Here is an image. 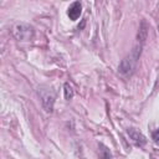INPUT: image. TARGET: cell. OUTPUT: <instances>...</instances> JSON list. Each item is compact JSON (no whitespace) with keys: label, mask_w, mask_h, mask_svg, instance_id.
Wrapping results in <instances>:
<instances>
[{"label":"cell","mask_w":159,"mask_h":159,"mask_svg":"<svg viewBox=\"0 0 159 159\" xmlns=\"http://www.w3.org/2000/svg\"><path fill=\"white\" fill-rule=\"evenodd\" d=\"M143 45H144V42L137 40V45L134 46V48L130 51V53L128 56H125L122 60V62L118 66V71H119L120 75H123V76H130L134 72V70L137 67V63H138V60H139L140 53H142Z\"/></svg>","instance_id":"cell-1"},{"label":"cell","mask_w":159,"mask_h":159,"mask_svg":"<svg viewBox=\"0 0 159 159\" xmlns=\"http://www.w3.org/2000/svg\"><path fill=\"white\" fill-rule=\"evenodd\" d=\"M12 35L19 41H31L34 39V29L29 25H16L12 29Z\"/></svg>","instance_id":"cell-2"},{"label":"cell","mask_w":159,"mask_h":159,"mask_svg":"<svg viewBox=\"0 0 159 159\" xmlns=\"http://www.w3.org/2000/svg\"><path fill=\"white\" fill-rule=\"evenodd\" d=\"M40 98L42 107L45 108L46 112H52L53 109V103H55V93L51 88H41L39 91Z\"/></svg>","instance_id":"cell-3"},{"label":"cell","mask_w":159,"mask_h":159,"mask_svg":"<svg viewBox=\"0 0 159 159\" xmlns=\"http://www.w3.org/2000/svg\"><path fill=\"white\" fill-rule=\"evenodd\" d=\"M82 12V4L80 1H75L70 5V7L67 9V16L71 19V20H77L80 17Z\"/></svg>","instance_id":"cell-4"},{"label":"cell","mask_w":159,"mask_h":159,"mask_svg":"<svg viewBox=\"0 0 159 159\" xmlns=\"http://www.w3.org/2000/svg\"><path fill=\"white\" fill-rule=\"evenodd\" d=\"M128 134H129L130 139L133 140V143H134L135 145H138V147H143V145L147 143L145 137H144L139 130H137V129H134V128L128 129Z\"/></svg>","instance_id":"cell-5"},{"label":"cell","mask_w":159,"mask_h":159,"mask_svg":"<svg viewBox=\"0 0 159 159\" xmlns=\"http://www.w3.org/2000/svg\"><path fill=\"white\" fill-rule=\"evenodd\" d=\"M98 155H99V159H113L111 150L102 143L98 144Z\"/></svg>","instance_id":"cell-6"},{"label":"cell","mask_w":159,"mask_h":159,"mask_svg":"<svg viewBox=\"0 0 159 159\" xmlns=\"http://www.w3.org/2000/svg\"><path fill=\"white\" fill-rule=\"evenodd\" d=\"M63 88H65V98L70 101V99L73 97V89H72V87L70 86V83H65Z\"/></svg>","instance_id":"cell-7"},{"label":"cell","mask_w":159,"mask_h":159,"mask_svg":"<svg viewBox=\"0 0 159 159\" xmlns=\"http://www.w3.org/2000/svg\"><path fill=\"white\" fill-rule=\"evenodd\" d=\"M152 138H153L154 143L159 145V128H158V129H155V130L152 133Z\"/></svg>","instance_id":"cell-8"}]
</instances>
